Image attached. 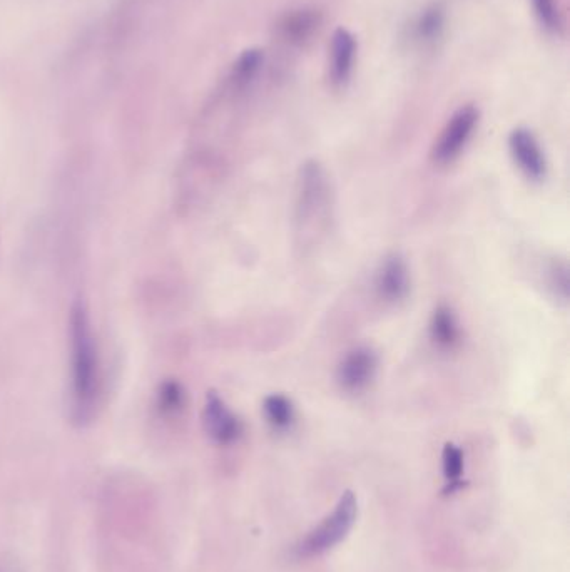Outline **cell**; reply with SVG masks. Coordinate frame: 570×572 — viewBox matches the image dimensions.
Segmentation results:
<instances>
[{
  "label": "cell",
  "instance_id": "6da1fadb",
  "mask_svg": "<svg viewBox=\"0 0 570 572\" xmlns=\"http://www.w3.org/2000/svg\"><path fill=\"white\" fill-rule=\"evenodd\" d=\"M71 337V400L69 417L72 424L84 427L94 419L99 395V367L92 335L91 318L86 303L76 302L69 317Z\"/></svg>",
  "mask_w": 570,
  "mask_h": 572
},
{
  "label": "cell",
  "instance_id": "7a4b0ae2",
  "mask_svg": "<svg viewBox=\"0 0 570 572\" xmlns=\"http://www.w3.org/2000/svg\"><path fill=\"white\" fill-rule=\"evenodd\" d=\"M331 210V186L325 169L315 161L301 168L296 193V223L300 233H316L328 221Z\"/></svg>",
  "mask_w": 570,
  "mask_h": 572
},
{
  "label": "cell",
  "instance_id": "3957f363",
  "mask_svg": "<svg viewBox=\"0 0 570 572\" xmlns=\"http://www.w3.org/2000/svg\"><path fill=\"white\" fill-rule=\"evenodd\" d=\"M357 517V497L353 492L347 491L340 497L335 511L301 541L298 554L303 557L318 556L338 546L352 531Z\"/></svg>",
  "mask_w": 570,
  "mask_h": 572
},
{
  "label": "cell",
  "instance_id": "277c9868",
  "mask_svg": "<svg viewBox=\"0 0 570 572\" xmlns=\"http://www.w3.org/2000/svg\"><path fill=\"white\" fill-rule=\"evenodd\" d=\"M479 123V111L472 106H465L453 114L447 126L443 128L440 138L433 146V159L440 164L452 163L459 158L465 146L469 144L472 134Z\"/></svg>",
  "mask_w": 570,
  "mask_h": 572
},
{
  "label": "cell",
  "instance_id": "5b68a950",
  "mask_svg": "<svg viewBox=\"0 0 570 572\" xmlns=\"http://www.w3.org/2000/svg\"><path fill=\"white\" fill-rule=\"evenodd\" d=\"M378 357L370 347H357L341 358L336 380L348 394H360L377 377Z\"/></svg>",
  "mask_w": 570,
  "mask_h": 572
},
{
  "label": "cell",
  "instance_id": "8992f818",
  "mask_svg": "<svg viewBox=\"0 0 570 572\" xmlns=\"http://www.w3.org/2000/svg\"><path fill=\"white\" fill-rule=\"evenodd\" d=\"M509 148L520 173L529 181H542L547 176L544 151L529 129H515L510 134Z\"/></svg>",
  "mask_w": 570,
  "mask_h": 572
},
{
  "label": "cell",
  "instance_id": "52a82bcc",
  "mask_svg": "<svg viewBox=\"0 0 570 572\" xmlns=\"http://www.w3.org/2000/svg\"><path fill=\"white\" fill-rule=\"evenodd\" d=\"M204 429L213 442L233 444L241 435V422L216 392H209L203 412Z\"/></svg>",
  "mask_w": 570,
  "mask_h": 572
},
{
  "label": "cell",
  "instance_id": "ba28073f",
  "mask_svg": "<svg viewBox=\"0 0 570 572\" xmlns=\"http://www.w3.org/2000/svg\"><path fill=\"white\" fill-rule=\"evenodd\" d=\"M375 290L380 300L390 305H397L408 297L410 271L402 256L395 253L382 261L375 278Z\"/></svg>",
  "mask_w": 570,
  "mask_h": 572
},
{
  "label": "cell",
  "instance_id": "9c48e42d",
  "mask_svg": "<svg viewBox=\"0 0 570 572\" xmlns=\"http://www.w3.org/2000/svg\"><path fill=\"white\" fill-rule=\"evenodd\" d=\"M462 330L460 323L452 312V308L438 307L430 320V338L442 350H452L460 343Z\"/></svg>",
  "mask_w": 570,
  "mask_h": 572
},
{
  "label": "cell",
  "instance_id": "30bf717a",
  "mask_svg": "<svg viewBox=\"0 0 570 572\" xmlns=\"http://www.w3.org/2000/svg\"><path fill=\"white\" fill-rule=\"evenodd\" d=\"M353 59H355V39L345 29H338L333 36V64H331V76L336 84L347 81L352 72Z\"/></svg>",
  "mask_w": 570,
  "mask_h": 572
},
{
  "label": "cell",
  "instance_id": "8fae6325",
  "mask_svg": "<svg viewBox=\"0 0 570 572\" xmlns=\"http://www.w3.org/2000/svg\"><path fill=\"white\" fill-rule=\"evenodd\" d=\"M263 410L268 424L275 430H288L295 422V407L285 395L273 394L266 397Z\"/></svg>",
  "mask_w": 570,
  "mask_h": 572
},
{
  "label": "cell",
  "instance_id": "7c38bea8",
  "mask_svg": "<svg viewBox=\"0 0 570 572\" xmlns=\"http://www.w3.org/2000/svg\"><path fill=\"white\" fill-rule=\"evenodd\" d=\"M443 475L448 484L457 486L460 477L464 474V452L455 444H447L443 447L442 454Z\"/></svg>",
  "mask_w": 570,
  "mask_h": 572
},
{
  "label": "cell",
  "instance_id": "4fadbf2b",
  "mask_svg": "<svg viewBox=\"0 0 570 572\" xmlns=\"http://www.w3.org/2000/svg\"><path fill=\"white\" fill-rule=\"evenodd\" d=\"M547 273H549V286L554 290L555 295L562 298V300H567V295H569V270H567V265L554 261L549 266Z\"/></svg>",
  "mask_w": 570,
  "mask_h": 572
},
{
  "label": "cell",
  "instance_id": "5bb4252c",
  "mask_svg": "<svg viewBox=\"0 0 570 572\" xmlns=\"http://www.w3.org/2000/svg\"><path fill=\"white\" fill-rule=\"evenodd\" d=\"M535 14L547 29L559 27V12L555 9L554 0H532Z\"/></svg>",
  "mask_w": 570,
  "mask_h": 572
},
{
  "label": "cell",
  "instance_id": "9a60e30c",
  "mask_svg": "<svg viewBox=\"0 0 570 572\" xmlns=\"http://www.w3.org/2000/svg\"><path fill=\"white\" fill-rule=\"evenodd\" d=\"M313 26H315V19H313V17L308 16V14H298V16L291 17L285 29L291 37L301 39V37H305L306 34L311 31V27Z\"/></svg>",
  "mask_w": 570,
  "mask_h": 572
},
{
  "label": "cell",
  "instance_id": "2e32d148",
  "mask_svg": "<svg viewBox=\"0 0 570 572\" xmlns=\"http://www.w3.org/2000/svg\"><path fill=\"white\" fill-rule=\"evenodd\" d=\"M261 64V54L258 51H248L245 56L241 57L238 64V76L240 79H250L253 77Z\"/></svg>",
  "mask_w": 570,
  "mask_h": 572
},
{
  "label": "cell",
  "instance_id": "e0dca14e",
  "mask_svg": "<svg viewBox=\"0 0 570 572\" xmlns=\"http://www.w3.org/2000/svg\"><path fill=\"white\" fill-rule=\"evenodd\" d=\"M183 404V394L179 390L178 385H166L161 394V405L164 410H176Z\"/></svg>",
  "mask_w": 570,
  "mask_h": 572
}]
</instances>
